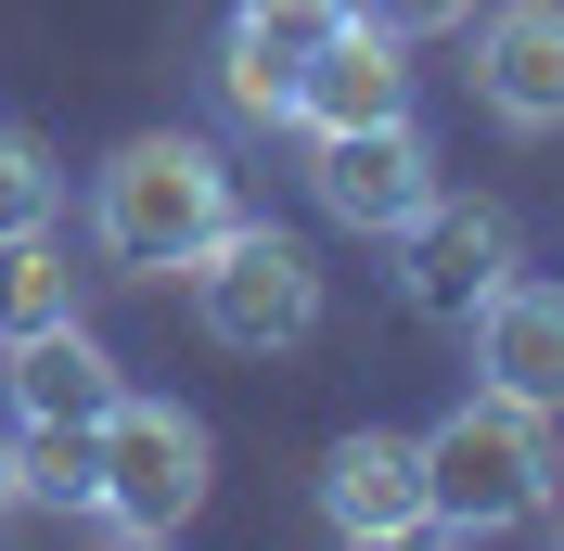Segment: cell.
<instances>
[{
    "mask_svg": "<svg viewBox=\"0 0 564 551\" xmlns=\"http://www.w3.org/2000/svg\"><path fill=\"white\" fill-rule=\"evenodd\" d=\"M206 487H218L206 411H180L154 385H116L104 423H90V526H116V539H180V526L206 514Z\"/></svg>",
    "mask_w": 564,
    "mask_h": 551,
    "instance_id": "obj_3",
    "label": "cell"
},
{
    "mask_svg": "<svg viewBox=\"0 0 564 551\" xmlns=\"http://www.w3.org/2000/svg\"><path fill=\"white\" fill-rule=\"evenodd\" d=\"M321 26H334V0H245L231 39H218V104L245 116V129H282L295 116V77H308Z\"/></svg>",
    "mask_w": 564,
    "mask_h": 551,
    "instance_id": "obj_10",
    "label": "cell"
},
{
    "mask_svg": "<svg viewBox=\"0 0 564 551\" xmlns=\"http://www.w3.org/2000/svg\"><path fill=\"white\" fill-rule=\"evenodd\" d=\"M372 116H411V39L334 13L321 52H308V77H295V116H282V129L321 141V129H372Z\"/></svg>",
    "mask_w": 564,
    "mask_h": 551,
    "instance_id": "obj_8",
    "label": "cell"
},
{
    "mask_svg": "<svg viewBox=\"0 0 564 551\" xmlns=\"http://www.w3.org/2000/svg\"><path fill=\"white\" fill-rule=\"evenodd\" d=\"M180 282H193V321H206L231 359H282V346L321 334V257L295 231H270V218H231Z\"/></svg>",
    "mask_w": 564,
    "mask_h": 551,
    "instance_id": "obj_4",
    "label": "cell"
},
{
    "mask_svg": "<svg viewBox=\"0 0 564 551\" xmlns=\"http://www.w3.org/2000/svg\"><path fill=\"white\" fill-rule=\"evenodd\" d=\"M231 218H245L231 206V168L193 129H141V141H116L90 168V257L116 282H180Z\"/></svg>",
    "mask_w": 564,
    "mask_h": 551,
    "instance_id": "obj_1",
    "label": "cell"
},
{
    "mask_svg": "<svg viewBox=\"0 0 564 551\" xmlns=\"http://www.w3.org/2000/svg\"><path fill=\"white\" fill-rule=\"evenodd\" d=\"M334 13H359V26H386V39H449V26L488 13V0H334Z\"/></svg>",
    "mask_w": 564,
    "mask_h": 551,
    "instance_id": "obj_16",
    "label": "cell"
},
{
    "mask_svg": "<svg viewBox=\"0 0 564 551\" xmlns=\"http://www.w3.org/2000/svg\"><path fill=\"white\" fill-rule=\"evenodd\" d=\"M308 193H321L334 231L398 244L436 193H449V180H436V141H423L411 116H372V129H321V141H308Z\"/></svg>",
    "mask_w": 564,
    "mask_h": 551,
    "instance_id": "obj_5",
    "label": "cell"
},
{
    "mask_svg": "<svg viewBox=\"0 0 564 551\" xmlns=\"http://www.w3.org/2000/svg\"><path fill=\"white\" fill-rule=\"evenodd\" d=\"M552 475H564L552 411H539V398H500V385H475V398H462V411L423 436V526H449V539L539 526Z\"/></svg>",
    "mask_w": 564,
    "mask_h": 551,
    "instance_id": "obj_2",
    "label": "cell"
},
{
    "mask_svg": "<svg viewBox=\"0 0 564 551\" xmlns=\"http://www.w3.org/2000/svg\"><path fill=\"white\" fill-rule=\"evenodd\" d=\"M475 334V385H500V398H539V411H564V282L513 270L488 295V309L462 321Z\"/></svg>",
    "mask_w": 564,
    "mask_h": 551,
    "instance_id": "obj_11",
    "label": "cell"
},
{
    "mask_svg": "<svg viewBox=\"0 0 564 551\" xmlns=\"http://www.w3.org/2000/svg\"><path fill=\"white\" fill-rule=\"evenodd\" d=\"M0 514H26V500H13V423H0Z\"/></svg>",
    "mask_w": 564,
    "mask_h": 551,
    "instance_id": "obj_17",
    "label": "cell"
},
{
    "mask_svg": "<svg viewBox=\"0 0 564 551\" xmlns=\"http://www.w3.org/2000/svg\"><path fill=\"white\" fill-rule=\"evenodd\" d=\"M475 104L500 129H564V0H488V26H475Z\"/></svg>",
    "mask_w": 564,
    "mask_h": 551,
    "instance_id": "obj_9",
    "label": "cell"
},
{
    "mask_svg": "<svg viewBox=\"0 0 564 551\" xmlns=\"http://www.w3.org/2000/svg\"><path fill=\"white\" fill-rule=\"evenodd\" d=\"M13 359V411L26 423H104V398L129 372H116V346L90 334V321H52V334H26V346H0Z\"/></svg>",
    "mask_w": 564,
    "mask_h": 551,
    "instance_id": "obj_12",
    "label": "cell"
},
{
    "mask_svg": "<svg viewBox=\"0 0 564 551\" xmlns=\"http://www.w3.org/2000/svg\"><path fill=\"white\" fill-rule=\"evenodd\" d=\"M65 206V168L39 154V129H0V231H52Z\"/></svg>",
    "mask_w": 564,
    "mask_h": 551,
    "instance_id": "obj_15",
    "label": "cell"
},
{
    "mask_svg": "<svg viewBox=\"0 0 564 551\" xmlns=\"http://www.w3.org/2000/svg\"><path fill=\"white\" fill-rule=\"evenodd\" d=\"M13 500L90 514V423H26V436H13Z\"/></svg>",
    "mask_w": 564,
    "mask_h": 551,
    "instance_id": "obj_14",
    "label": "cell"
},
{
    "mask_svg": "<svg viewBox=\"0 0 564 551\" xmlns=\"http://www.w3.org/2000/svg\"><path fill=\"white\" fill-rule=\"evenodd\" d=\"M77 282H90V270H65V244H52V231H0V346L77 321Z\"/></svg>",
    "mask_w": 564,
    "mask_h": 551,
    "instance_id": "obj_13",
    "label": "cell"
},
{
    "mask_svg": "<svg viewBox=\"0 0 564 551\" xmlns=\"http://www.w3.org/2000/svg\"><path fill=\"white\" fill-rule=\"evenodd\" d=\"M398 257H411V270H398V295H411L423 321H475L500 282L527 270V231H513L500 206H475V193H436V206L398 231Z\"/></svg>",
    "mask_w": 564,
    "mask_h": 551,
    "instance_id": "obj_6",
    "label": "cell"
},
{
    "mask_svg": "<svg viewBox=\"0 0 564 551\" xmlns=\"http://www.w3.org/2000/svg\"><path fill=\"white\" fill-rule=\"evenodd\" d=\"M539 526H552V539H564V500H539Z\"/></svg>",
    "mask_w": 564,
    "mask_h": 551,
    "instance_id": "obj_18",
    "label": "cell"
},
{
    "mask_svg": "<svg viewBox=\"0 0 564 551\" xmlns=\"http://www.w3.org/2000/svg\"><path fill=\"white\" fill-rule=\"evenodd\" d=\"M321 526L359 551L386 539H423V436H398V423H359V436L321 449Z\"/></svg>",
    "mask_w": 564,
    "mask_h": 551,
    "instance_id": "obj_7",
    "label": "cell"
}]
</instances>
